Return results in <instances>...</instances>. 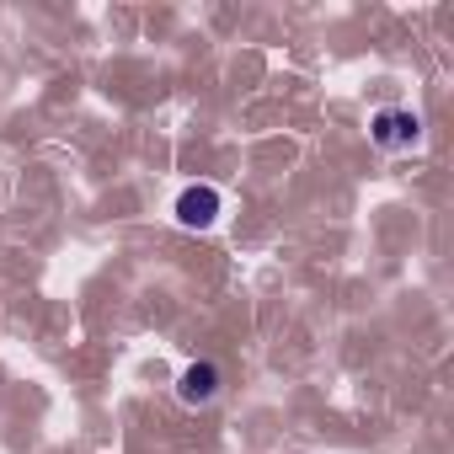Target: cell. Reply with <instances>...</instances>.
Returning a JSON list of instances; mask_svg holds the SVG:
<instances>
[{
	"label": "cell",
	"instance_id": "cell-3",
	"mask_svg": "<svg viewBox=\"0 0 454 454\" xmlns=\"http://www.w3.org/2000/svg\"><path fill=\"white\" fill-rule=\"evenodd\" d=\"M219 395V369L214 364H187L182 380H176V401L182 406H208Z\"/></svg>",
	"mask_w": 454,
	"mask_h": 454
},
{
	"label": "cell",
	"instance_id": "cell-2",
	"mask_svg": "<svg viewBox=\"0 0 454 454\" xmlns=\"http://www.w3.org/2000/svg\"><path fill=\"white\" fill-rule=\"evenodd\" d=\"M219 208H224L219 187H208V182H198V187H182V198H176V224H182V231H214Z\"/></svg>",
	"mask_w": 454,
	"mask_h": 454
},
{
	"label": "cell",
	"instance_id": "cell-1",
	"mask_svg": "<svg viewBox=\"0 0 454 454\" xmlns=\"http://www.w3.org/2000/svg\"><path fill=\"white\" fill-rule=\"evenodd\" d=\"M369 139H374L380 150H390V155H406V150L422 145V118H417L411 107H380V113L369 118Z\"/></svg>",
	"mask_w": 454,
	"mask_h": 454
}]
</instances>
